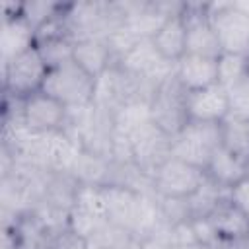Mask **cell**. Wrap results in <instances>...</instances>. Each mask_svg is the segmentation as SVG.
I'll use <instances>...</instances> for the list:
<instances>
[{"label":"cell","mask_w":249,"mask_h":249,"mask_svg":"<svg viewBox=\"0 0 249 249\" xmlns=\"http://www.w3.org/2000/svg\"><path fill=\"white\" fill-rule=\"evenodd\" d=\"M208 18L222 53L249 54V10L245 2H208Z\"/></svg>","instance_id":"1"},{"label":"cell","mask_w":249,"mask_h":249,"mask_svg":"<svg viewBox=\"0 0 249 249\" xmlns=\"http://www.w3.org/2000/svg\"><path fill=\"white\" fill-rule=\"evenodd\" d=\"M0 64H2V93L23 99L43 89L49 74V66L45 64V60L41 58L35 47Z\"/></svg>","instance_id":"2"},{"label":"cell","mask_w":249,"mask_h":249,"mask_svg":"<svg viewBox=\"0 0 249 249\" xmlns=\"http://www.w3.org/2000/svg\"><path fill=\"white\" fill-rule=\"evenodd\" d=\"M43 91L62 101L68 109H80L93 105L95 80L86 74L74 60H70L49 70Z\"/></svg>","instance_id":"3"},{"label":"cell","mask_w":249,"mask_h":249,"mask_svg":"<svg viewBox=\"0 0 249 249\" xmlns=\"http://www.w3.org/2000/svg\"><path fill=\"white\" fill-rule=\"evenodd\" d=\"M204 183V169L175 156H169L152 173V193L165 198H191Z\"/></svg>","instance_id":"4"},{"label":"cell","mask_w":249,"mask_h":249,"mask_svg":"<svg viewBox=\"0 0 249 249\" xmlns=\"http://www.w3.org/2000/svg\"><path fill=\"white\" fill-rule=\"evenodd\" d=\"M187 91L171 76L161 82L150 95V121L171 138L187 126Z\"/></svg>","instance_id":"5"},{"label":"cell","mask_w":249,"mask_h":249,"mask_svg":"<svg viewBox=\"0 0 249 249\" xmlns=\"http://www.w3.org/2000/svg\"><path fill=\"white\" fill-rule=\"evenodd\" d=\"M218 146H222L220 124L187 123V126L171 138V156L204 169Z\"/></svg>","instance_id":"6"},{"label":"cell","mask_w":249,"mask_h":249,"mask_svg":"<svg viewBox=\"0 0 249 249\" xmlns=\"http://www.w3.org/2000/svg\"><path fill=\"white\" fill-rule=\"evenodd\" d=\"M70 109L49 95L47 91H37L21 99V123L33 134H49L66 128Z\"/></svg>","instance_id":"7"},{"label":"cell","mask_w":249,"mask_h":249,"mask_svg":"<svg viewBox=\"0 0 249 249\" xmlns=\"http://www.w3.org/2000/svg\"><path fill=\"white\" fill-rule=\"evenodd\" d=\"M35 41L37 31L21 16V2H4L0 27V62H8L33 49Z\"/></svg>","instance_id":"8"},{"label":"cell","mask_w":249,"mask_h":249,"mask_svg":"<svg viewBox=\"0 0 249 249\" xmlns=\"http://www.w3.org/2000/svg\"><path fill=\"white\" fill-rule=\"evenodd\" d=\"M126 136L130 138L134 163L150 177L171 156V136L158 128L152 121H148Z\"/></svg>","instance_id":"9"},{"label":"cell","mask_w":249,"mask_h":249,"mask_svg":"<svg viewBox=\"0 0 249 249\" xmlns=\"http://www.w3.org/2000/svg\"><path fill=\"white\" fill-rule=\"evenodd\" d=\"M187 21V54L220 58L222 45L208 18V2H185Z\"/></svg>","instance_id":"10"},{"label":"cell","mask_w":249,"mask_h":249,"mask_svg":"<svg viewBox=\"0 0 249 249\" xmlns=\"http://www.w3.org/2000/svg\"><path fill=\"white\" fill-rule=\"evenodd\" d=\"M187 121L202 124H222L231 115V97L220 84L187 93Z\"/></svg>","instance_id":"11"},{"label":"cell","mask_w":249,"mask_h":249,"mask_svg":"<svg viewBox=\"0 0 249 249\" xmlns=\"http://www.w3.org/2000/svg\"><path fill=\"white\" fill-rule=\"evenodd\" d=\"M206 218L222 245L249 241V216L230 198V195L222 196Z\"/></svg>","instance_id":"12"},{"label":"cell","mask_w":249,"mask_h":249,"mask_svg":"<svg viewBox=\"0 0 249 249\" xmlns=\"http://www.w3.org/2000/svg\"><path fill=\"white\" fill-rule=\"evenodd\" d=\"M185 2L183 8L169 14L165 21L150 37L156 53L169 64H177L187 54V21H185Z\"/></svg>","instance_id":"13"},{"label":"cell","mask_w":249,"mask_h":249,"mask_svg":"<svg viewBox=\"0 0 249 249\" xmlns=\"http://www.w3.org/2000/svg\"><path fill=\"white\" fill-rule=\"evenodd\" d=\"M142 195L144 193H138L134 189H126V187H119V185H107L105 187L107 222L134 233L136 224H138Z\"/></svg>","instance_id":"14"},{"label":"cell","mask_w":249,"mask_h":249,"mask_svg":"<svg viewBox=\"0 0 249 249\" xmlns=\"http://www.w3.org/2000/svg\"><path fill=\"white\" fill-rule=\"evenodd\" d=\"M173 78L189 93L218 84V58L185 54L173 68Z\"/></svg>","instance_id":"15"},{"label":"cell","mask_w":249,"mask_h":249,"mask_svg":"<svg viewBox=\"0 0 249 249\" xmlns=\"http://www.w3.org/2000/svg\"><path fill=\"white\" fill-rule=\"evenodd\" d=\"M72 60L93 80L103 76L113 64L115 56L105 37H80L74 39Z\"/></svg>","instance_id":"16"},{"label":"cell","mask_w":249,"mask_h":249,"mask_svg":"<svg viewBox=\"0 0 249 249\" xmlns=\"http://www.w3.org/2000/svg\"><path fill=\"white\" fill-rule=\"evenodd\" d=\"M204 173L212 185L230 193L239 181H243L249 175V165L243 160L235 158L231 152H228L224 146H218L212 152L204 167Z\"/></svg>","instance_id":"17"},{"label":"cell","mask_w":249,"mask_h":249,"mask_svg":"<svg viewBox=\"0 0 249 249\" xmlns=\"http://www.w3.org/2000/svg\"><path fill=\"white\" fill-rule=\"evenodd\" d=\"M113 160L99 156L89 150H80L70 175L78 185H91V187H107L111 181Z\"/></svg>","instance_id":"18"},{"label":"cell","mask_w":249,"mask_h":249,"mask_svg":"<svg viewBox=\"0 0 249 249\" xmlns=\"http://www.w3.org/2000/svg\"><path fill=\"white\" fill-rule=\"evenodd\" d=\"M222 146L235 158L249 165V119L241 115H230L220 124Z\"/></svg>","instance_id":"19"},{"label":"cell","mask_w":249,"mask_h":249,"mask_svg":"<svg viewBox=\"0 0 249 249\" xmlns=\"http://www.w3.org/2000/svg\"><path fill=\"white\" fill-rule=\"evenodd\" d=\"M249 76V54L222 53L218 58V84L228 91Z\"/></svg>","instance_id":"20"},{"label":"cell","mask_w":249,"mask_h":249,"mask_svg":"<svg viewBox=\"0 0 249 249\" xmlns=\"http://www.w3.org/2000/svg\"><path fill=\"white\" fill-rule=\"evenodd\" d=\"M45 245L49 249H89L88 239L80 237L70 228H64V230L49 235L47 241H45Z\"/></svg>","instance_id":"21"},{"label":"cell","mask_w":249,"mask_h":249,"mask_svg":"<svg viewBox=\"0 0 249 249\" xmlns=\"http://www.w3.org/2000/svg\"><path fill=\"white\" fill-rule=\"evenodd\" d=\"M230 97H231V115H241L249 119V76L233 89H230Z\"/></svg>","instance_id":"22"},{"label":"cell","mask_w":249,"mask_h":249,"mask_svg":"<svg viewBox=\"0 0 249 249\" xmlns=\"http://www.w3.org/2000/svg\"><path fill=\"white\" fill-rule=\"evenodd\" d=\"M19 224V222H18ZM2 226L0 233V249H21L23 245V235L19 231V226Z\"/></svg>","instance_id":"23"},{"label":"cell","mask_w":249,"mask_h":249,"mask_svg":"<svg viewBox=\"0 0 249 249\" xmlns=\"http://www.w3.org/2000/svg\"><path fill=\"white\" fill-rule=\"evenodd\" d=\"M228 195H230V198L249 216V175H247L243 181H239Z\"/></svg>","instance_id":"24"},{"label":"cell","mask_w":249,"mask_h":249,"mask_svg":"<svg viewBox=\"0 0 249 249\" xmlns=\"http://www.w3.org/2000/svg\"><path fill=\"white\" fill-rule=\"evenodd\" d=\"M21 249H49V247H47L45 243H41V241H25V239H23Z\"/></svg>","instance_id":"25"},{"label":"cell","mask_w":249,"mask_h":249,"mask_svg":"<svg viewBox=\"0 0 249 249\" xmlns=\"http://www.w3.org/2000/svg\"><path fill=\"white\" fill-rule=\"evenodd\" d=\"M163 249H196V245H165Z\"/></svg>","instance_id":"26"},{"label":"cell","mask_w":249,"mask_h":249,"mask_svg":"<svg viewBox=\"0 0 249 249\" xmlns=\"http://www.w3.org/2000/svg\"><path fill=\"white\" fill-rule=\"evenodd\" d=\"M245 6H247V10H249V2H245Z\"/></svg>","instance_id":"27"}]
</instances>
